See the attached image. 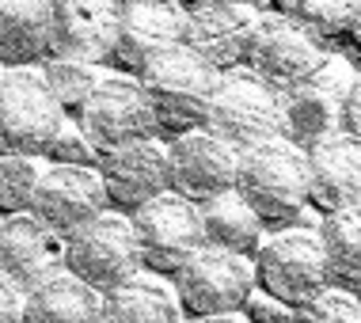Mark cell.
Segmentation results:
<instances>
[{
    "label": "cell",
    "instance_id": "4dcf8cb0",
    "mask_svg": "<svg viewBox=\"0 0 361 323\" xmlns=\"http://www.w3.org/2000/svg\"><path fill=\"white\" fill-rule=\"evenodd\" d=\"M19 316H23V289H16L0 274V323H19Z\"/></svg>",
    "mask_w": 361,
    "mask_h": 323
},
{
    "label": "cell",
    "instance_id": "8992f818",
    "mask_svg": "<svg viewBox=\"0 0 361 323\" xmlns=\"http://www.w3.org/2000/svg\"><path fill=\"white\" fill-rule=\"evenodd\" d=\"M357 80V68L346 57L327 54L319 68H312L305 80L281 92V114H286V137L300 149L324 141L346 126V99Z\"/></svg>",
    "mask_w": 361,
    "mask_h": 323
},
{
    "label": "cell",
    "instance_id": "5b68a950",
    "mask_svg": "<svg viewBox=\"0 0 361 323\" xmlns=\"http://www.w3.org/2000/svg\"><path fill=\"white\" fill-rule=\"evenodd\" d=\"M65 270L92 289L111 293L145 270L130 213L106 209L65 240Z\"/></svg>",
    "mask_w": 361,
    "mask_h": 323
},
{
    "label": "cell",
    "instance_id": "cb8c5ba5",
    "mask_svg": "<svg viewBox=\"0 0 361 323\" xmlns=\"http://www.w3.org/2000/svg\"><path fill=\"white\" fill-rule=\"evenodd\" d=\"M319 240H324V251H327L331 286L357 289L361 286V202L324 213Z\"/></svg>",
    "mask_w": 361,
    "mask_h": 323
},
{
    "label": "cell",
    "instance_id": "5bb4252c",
    "mask_svg": "<svg viewBox=\"0 0 361 323\" xmlns=\"http://www.w3.org/2000/svg\"><path fill=\"white\" fill-rule=\"evenodd\" d=\"M126 0H54L50 57L80 65L111 61Z\"/></svg>",
    "mask_w": 361,
    "mask_h": 323
},
{
    "label": "cell",
    "instance_id": "3957f363",
    "mask_svg": "<svg viewBox=\"0 0 361 323\" xmlns=\"http://www.w3.org/2000/svg\"><path fill=\"white\" fill-rule=\"evenodd\" d=\"M202 130L228 141L232 149H251L270 137H286V114H281V92L255 76L247 65L224 68L217 92L209 99Z\"/></svg>",
    "mask_w": 361,
    "mask_h": 323
},
{
    "label": "cell",
    "instance_id": "ba28073f",
    "mask_svg": "<svg viewBox=\"0 0 361 323\" xmlns=\"http://www.w3.org/2000/svg\"><path fill=\"white\" fill-rule=\"evenodd\" d=\"M69 114L35 68H0V156H42Z\"/></svg>",
    "mask_w": 361,
    "mask_h": 323
},
{
    "label": "cell",
    "instance_id": "7402d4cb",
    "mask_svg": "<svg viewBox=\"0 0 361 323\" xmlns=\"http://www.w3.org/2000/svg\"><path fill=\"white\" fill-rule=\"evenodd\" d=\"M198 217H202V236H206L209 248H224V251L255 259L267 224L259 221V213L236 190H224L198 202Z\"/></svg>",
    "mask_w": 361,
    "mask_h": 323
},
{
    "label": "cell",
    "instance_id": "1f68e13d",
    "mask_svg": "<svg viewBox=\"0 0 361 323\" xmlns=\"http://www.w3.org/2000/svg\"><path fill=\"white\" fill-rule=\"evenodd\" d=\"M343 130L361 141V73H357L354 87H350V99H346V126H343Z\"/></svg>",
    "mask_w": 361,
    "mask_h": 323
},
{
    "label": "cell",
    "instance_id": "44dd1931",
    "mask_svg": "<svg viewBox=\"0 0 361 323\" xmlns=\"http://www.w3.org/2000/svg\"><path fill=\"white\" fill-rule=\"evenodd\" d=\"M103 293L87 281L73 278L69 270H57L54 278L38 281L23 293V316L19 323H99Z\"/></svg>",
    "mask_w": 361,
    "mask_h": 323
},
{
    "label": "cell",
    "instance_id": "83f0119b",
    "mask_svg": "<svg viewBox=\"0 0 361 323\" xmlns=\"http://www.w3.org/2000/svg\"><path fill=\"white\" fill-rule=\"evenodd\" d=\"M293 323H361V300L354 289L327 286L319 297L293 308Z\"/></svg>",
    "mask_w": 361,
    "mask_h": 323
},
{
    "label": "cell",
    "instance_id": "d6986e66",
    "mask_svg": "<svg viewBox=\"0 0 361 323\" xmlns=\"http://www.w3.org/2000/svg\"><path fill=\"white\" fill-rule=\"evenodd\" d=\"M259 23V12L243 0H217L187 16V46L198 50L209 65L236 68L247 54V38Z\"/></svg>",
    "mask_w": 361,
    "mask_h": 323
},
{
    "label": "cell",
    "instance_id": "d4e9b609",
    "mask_svg": "<svg viewBox=\"0 0 361 323\" xmlns=\"http://www.w3.org/2000/svg\"><path fill=\"white\" fill-rule=\"evenodd\" d=\"M38 73H42L46 87L54 92V99L61 103V111L69 114V118H76V114H80L84 99L92 95V87L99 84V76H95V65L61 61V57H46Z\"/></svg>",
    "mask_w": 361,
    "mask_h": 323
},
{
    "label": "cell",
    "instance_id": "ffe728a7",
    "mask_svg": "<svg viewBox=\"0 0 361 323\" xmlns=\"http://www.w3.org/2000/svg\"><path fill=\"white\" fill-rule=\"evenodd\" d=\"M54 0H0V65L31 68L50 57Z\"/></svg>",
    "mask_w": 361,
    "mask_h": 323
},
{
    "label": "cell",
    "instance_id": "d6a6232c",
    "mask_svg": "<svg viewBox=\"0 0 361 323\" xmlns=\"http://www.w3.org/2000/svg\"><path fill=\"white\" fill-rule=\"evenodd\" d=\"M346 31L354 35V42L361 46V0H357V4H354V16H350V27H346Z\"/></svg>",
    "mask_w": 361,
    "mask_h": 323
},
{
    "label": "cell",
    "instance_id": "ac0fdd59",
    "mask_svg": "<svg viewBox=\"0 0 361 323\" xmlns=\"http://www.w3.org/2000/svg\"><path fill=\"white\" fill-rule=\"evenodd\" d=\"M308 202L324 213L361 202V141L346 130L308 145Z\"/></svg>",
    "mask_w": 361,
    "mask_h": 323
},
{
    "label": "cell",
    "instance_id": "4316f807",
    "mask_svg": "<svg viewBox=\"0 0 361 323\" xmlns=\"http://www.w3.org/2000/svg\"><path fill=\"white\" fill-rule=\"evenodd\" d=\"M42 179L38 156H0V213H31L35 187Z\"/></svg>",
    "mask_w": 361,
    "mask_h": 323
},
{
    "label": "cell",
    "instance_id": "4fadbf2b",
    "mask_svg": "<svg viewBox=\"0 0 361 323\" xmlns=\"http://www.w3.org/2000/svg\"><path fill=\"white\" fill-rule=\"evenodd\" d=\"M106 209H111V202H106L99 171L65 168V164H54V168L42 171L31 202V213L61 240H69L76 228H84L87 221H95Z\"/></svg>",
    "mask_w": 361,
    "mask_h": 323
},
{
    "label": "cell",
    "instance_id": "277c9868",
    "mask_svg": "<svg viewBox=\"0 0 361 323\" xmlns=\"http://www.w3.org/2000/svg\"><path fill=\"white\" fill-rule=\"evenodd\" d=\"M255 278L259 286L278 297L281 305L300 308L305 300L319 297L331 286L327 251L319 240V224H286L274 236H262L255 251Z\"/></svg>",
    "mask_w": 361,
    "mask_h": 323
},
{
    "label": "cell",
    "instance_id": "e575fe53",
    "mask_svg": "<svg viewBox=\"0 0 361 323\" xmlns=\"http://www.w3.org/2000/svg\"><path fill=\"white\" fill-rule=\"evenodd\" d=\"M354 293H357V300H361V286H357V289H354Z\"/></svg>",
    "mask_w": 361,
    "mask_h": 323
},
{
    "label": "cell",
    "instance_id": "e0dca14e",
    "mask_svg": "<svg viewBox=\"0 0 361 323\" xmlns=\"http://www.w3.org/2000/svg\"><path fill=\"white\" fill-rule=\"evenodd\" d=\"M187 42V12L171 0H126L111 61L141 73L152 54Z\"/></svg>",
    "mask_w": 361,
    "mask_h": 323
},
{
    "label": "cell",
    "instance_id": "9c48e42d",
    "mask_svg": "<svg viewBox=\"0 0 361 323\" xmlns=\"http://www.w3.org/2000/svg\"><path fill=\"white\" fill-rule=\"evenodd\" d=\"M130 224H133V232H137L141 262L149 274H175L202 243H206L198 202L183 198V194H175V190L156 194L152 202H145L141 209H133Z\"/></svg>",
    "mask_w": 361,
    "mask_h": 323
},
{
    "label": "cell",
    "instance_id": "7c38bea8",
    "mask_svg": "<svg viewBox=\"0 0 361 323\" xmlns=\"http://www.w3.org/2000/svg\"><path fill=\"white\" fill-rule=\"evenodd\" d=\"M236 168L240 149H232L209 130L179 133L168 145V183L175 194L190 202H206L213 194L236 190Z\"/></svg>",
    "mask_w": 361,
    "mask_h": 323
},
{
    "label": "cell",
    "instance_id": "52a82bcc",
    "mask_svg": "<svg viewBox=\"0 0 361 323\" xmlns=\"http://www.w3.org/2000/svg\"><path fill=\"white\" fill-rule=\"evenodd\" d=\"M171 278H175L179 308L194 319L240 312L243 300H247V293L259 286L255 259L224 251V248H209V243H202Z\"/></svg>",
    "mask_w": 361,
    "mask_h": 323
},
{
    "label": "cell",
    "instance_id": "8fae6325",
    "mask_svg": "<svg viewBox=\"0 0 361 323\" xmlns=\"http://www.w3.org/2000/svg\"><path fill=\"white\" fill-rule=\"evenodd\" d=\"M327 57L324 42L316 35H308L300 23H293L289 16L270 12L259 16L255 31L247 38V54H243V65L255 76H262L270 87L286 92L297 80H305L312 68H319V61Z\"/></svg>",
    "mask_w": 361,
    "mask_h": 323
},
{
    "label": "cell",
    "instance_id": "7a4b0ae2",
    "mask_svg": "<svg viewBox=\"0 0 361 323\" xmlns=\"http://www.w3.org/2000/svg\"><path fill=\"white\" fill-rule=\"evenodd\" d=\"M236 194L267 228H286L305 217L308 205V156L289 137H270L240 152Z\"/></svg>",
    "mask_w": 361,
    "mask_h": 323
},
{
    "label": "cell",
    "instance_id": "6da1fadb",
    "mask_svg": "<svg viewBox=\"0 0 361 323\" xmlns=\"http://www.w3.org/2000/svg\"><path fill=\"white\" fill-rule=\"evenodd\" d=\"M217 80H221V68L209 65L187 42L152 54L137 73V84L149 95V106L156 114V130L164 137L202 130L209 99L217 92Z\"/></svg>",
    "mask_w": 361,
    "mask_h": 323
},
{
    "label": "cell",
    "instance_id": "f546056e",
    "mask_svg": "<svg viewBox=\"0 0 361 323\" xmlns=\"http://www.w3.org/2000/svg\"><path fill=\"white\" fill-rule=\"evenodd\" d=\"M243 319L247 323H293V308L281 305L278 297H270L262 286H255L243 300Z\"/></svg>",
    "mask_w": 361,
    "mask_h": 323
},
{
    "label": "cell",
    "instance_id": "603a6c76",
    "mask_svg": "<svg viewBox=\"0 0 361 323\" xmlns=\"http://www.w3.org/2000/svg\"><path fill=\"white\" fill-rule=\"evenodd\" d=\"M99 323H183V308L175 289L137 274V278L122 281L118 289L103 293Z\"/></svg>",
    "mask_w": 361,
    "mask_h": 323
},
{
    "label": "cell",
    "instance_id": "836d02e7",
    "mask_svg": "<svg viewBox=\"0 0 361 323\" xmlns=\"http://www.w3.org/2000/svg\"><path fill=\"white\" fill-rule=\"evenodd\" d=\"M194 323H247V319H240L236 312H224V316H202V319H194Z\"/></svg>",
    "mask_w": 361,
    "mask_h": 323
},
{
    "label": "cell",
    "instance_id": "2e32d148",
    "mask_svg": "<svg viewBox=\"0 0 361 323\" xmlns=\"http://www.w3.org/2000/svg\"><path fill=\"white\" fill-rule=\"evenodd\" d=\"M57 270H65V240L54 228L35 213H12L0 221V274L16 289H35Z\"/></svg>",
    "mask_w": 361,
    "mask_h": 323
},
{
    "label": "cell",
    "instance_id": "9a60e30c",
    "mask_svg": "<svg viewBox=\"0 0 361 323\" xmlns=\"http://www.w3.org/2000/svg\"><path fill=\"white\" fill-rule=\"evenodd\" d=\"M106 190V202L118 213H133L141 209L145 202H152L156 194L171 190L168 183V145L160 137H149V141H133L122 145L114 152H103L99 164H95Z\"/></svg>",
    "mask_w": 361,
    "mask_h": 323
},
{
    "label": "cell",
    "instance_id": "f1b7e54d",
    "mask_svg": "<svg viewBox=\"0 0 361 323\" xmlns=\"http://www.w3.org/2000/svg\"><path fill=\"white\" fill-rule=\"evenodd\" d=\"M42 156L50 164H65V168H95V164H99V152L92 149V141L84 137L76 118H65L57 126V133L50 137V145L42 149Z\"/></svg>",
    "mask_w": 361,
    "mask_h": 323
},
{
    "label": "cell",
    "instance_id": "30bf717a",
    "mask_svg": "<svg viewBox=\"0 0 361 323\" xmlns=\"http://www.w3.org/2000/svg\"><path fill=\"white\" fill-rule=\"evenodd\" d=\"M76 126L84 130V137L99 156L122 149V145L160 137L149 95L141 92L137 80H126V76H106L95 84L80 114H76Z\"/></svg>",
    "mask_w": 361,
    "mask_h": 323
},
{
    "label": "cell",
    "instance_id": "484cf974",
    "mask_svg": "<svg viewBox=\"0 0 361 323\" xmlns=\"http://www.w3.org/2000/svg\"><path fill=\"white\" fill-rule=\"evenodd\" d=\"M354 4L357 0H278V12L324 42V38H335L350 27Z\"/></svg>",
    "mask_w": 361,
    "mask_h": 323
}]
</instances>
